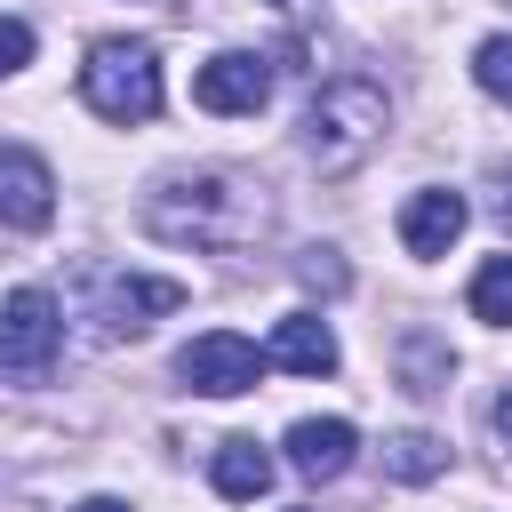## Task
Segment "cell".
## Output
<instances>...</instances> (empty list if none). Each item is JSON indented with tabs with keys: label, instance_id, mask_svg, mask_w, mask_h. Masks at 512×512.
<instances>
[{
	"label": "cell",
	"instance_id": "obj_19",
	"mask_svg": "<svg viewBox=\"0 0 512 512\" xmlns=\"http://www.w3.org/2000/svg\"><path fill=\"white\" fill-rule=\"evenodd\" d=\"M496 440L512 448V384H504V400H496Z\"/></svg>",
	"mask_w": 512,
	"mask_h": 512
},
{
	"label": "cell",
	"instance_id": "obj_6",
	"mask_svg": "<svg viewBox=\"0 0 512 512\" xmlns=\"http://www.w3.org/2000/svg\"><path fill=\"white\" fill-rule=\"evenodd\" d=\"M176 376H184L192 392H208V400H232V392H256L264 352H256L240 328H208V336H192V344L176 352Z\"/></svg>",
	"mask_w": 512,
	"mask_h": 512
},
{
	"label": "cell",
	"instance_id": "obj_14",
	"mask_svg": "<svg viewBox=\"0 0 512 512\" xmlns=\"http://www.w3.org/2000/svg\"><path fill=\"white\" fill-rule=\"evenodd\" d=\"M448 464V448L432 440V432H400V440H384V472L392 480H432Z\"/></svg>",
	"mask_w": 512,
	"mask_h": 512
},
{
	"label": "cell",
	"instance_id": "obj_4",
	"mask_svg": "<svg viewBox=\"0 0 512 512\" xmlns=\"http://www.w3.org/2000/svg\"><path fill=\"white\" fill-rule=\"evenodd\" d=\"M64 352V304L48 288H8L0 304V384H40Z\"/></svg>",
	"mask_w": 512,
	"mask_h": 512
},
{
	"label": "cell",
	"instance_id": "obj_17",
	"mask_svg": "<svg viewBox=\"0 0 512 512\" xmlns=\"http://www.w3.org/2000/svg\"><path fill=\"white\" fill-rule=\"evenodd\" d=\"M24 64H32V24L24 16H0V80L24 72Z\"/></svg>",
	"mask_w": 512,
	"mask_h": 512
},
{
	"label": "cell",
	"instance_id": "obj_7",
	"mask_svg": "<svg viewBox=\"0 0 512 512\" xmlns=\"http://www.w3.org/2000/svg\"><path fill=\"white\" fill-rule=\"evenodd\" d=\"M264 96H272V64L248 56V48H224V56H208V64L192 72V104H200V112L248 120V112H264Z\"/></svg>",
	"mask_w": 512,
	"mask_h": 512
},
{
	"label": "cell",
	"instance_id": "obj_16",
	"mask_svg": "<svg viewBox=\"0 0 512 512\" xmlns=\"http://www.w3.org/2000/svg\"><path fill=\"white\" fill-rule=\"evenodd\" d=\"M472 80L496 96V104H512V32H496V40H480V56H472Z\"/></svg>",
	"mask_w": 512,
	"mask_h": 512
},
{
	"label": "cell",
	"instance_id": "obj_18",
	"mask_svg": "<svg viewBox=\"0 0 512 512\" xmlns=\"http://www.w3.org/2000/svg\"><path fill=\"white\" fill-rule=\"evenodd\" d=\"M296 272H304L312 288H344V264H336V248H304V256H296Z\"/></svg>",
	"mask_w": 512,
	"mask_h": 512
},
{
	"label": "cell",
	"instance_id": "obj_1",
	"mask_svg": "<svg viewBox=\"0 0 512 512\" xmlns=\"http://www.w3.org/2000/svg\"><path fill=\"white\" fill-rule=\"evenodd\" d=\"M264 192L248 176H224V168H192V176H168L152 200H144V232L152 240H176V248H248L264 232Z\"/></svg>",
	"mask_w": 512,
	"mask_h": 512
},
{
	"label": "cell",
	"instance_id": "obj_13",
	"mask_svg": "<svg viewBox=\"0 0 512 512\" xmlns=\"http://www.w3.org/2000/svg\"><path fill=\"white\" fill-rule=\"evenodd\" d=\"M472 320L512 328V256H488V264L472 272Z\"/></svg>",
	"mask_w": 512,
	"mask_h": 512
},
{
	"label": "cell",
	"instance_id": "obj_15",
	"mask_svg": "<svg viewBox=\"0 0 512 512\" xmlns=\"http://www.w3.org/2000/svg\"><path fill=\"white\" fill-rule=\"evenodd\" d=\"M400 360H408V392H448V368H456V360H448L432 336H408Z\"/></svg>",
	"mask_w": 512,
	"mask_h": 512
},
{
	"label": "cell",
	"instance_id": "obj_5",
	"mask_svg": "<svg viewBox=\"0 0 512 512\" xmlns=\"http://www.w3.org/2000/svg\"><path fill=\"white\" fill-rule=\"evenodd\" d=\"M184 304V280H160V272H104L96 280V336L104 344H120V336H144L160 312H176Z\"/></svg>",
	"mask_w": 512,
	"mask_h": 512
},
{
	"label": "cell",
	"instance_id": "obj_9",
	"mask_svg": "<svg viewBox=\"0 0 512 512\" xmlns=\"http://www.w3.org/2000/svg\"><path fill=\"white\" fill-rule=\"evenodd\" d=\"M464 224H472V208H464V192H448V184H424V192H408L400 200V248L408 256H448L456 240H464Z\"/></svg>",
	"mask_w": 512,
	"mask_h": 512
},
{
	"label": "cell",
	"instance_id": "obj_21",
	"mask_svg": "<svg viewBox=\"0 0 512 512\" xmlns=\"http://www.w3.org/2000/svg\"><path fill=\"white\" fill-rule=\"evenodd\" d=\"M72 512H128L120 496H88V504H72Z\"/></svg>",
	"mask_w": 512,
	"mask_h": 512
},
{
	"label": "cell",
	"instance_id": "obj_8",
	"mask_svg": "<svg viewBox=\"0 0 512 512\" xmlns=\"http://www.w3.org/2000/svg\"><path fill=\"white\" fill-rule=\"evenodd\" d=\"M56 216V176L40 152L0 144V232H40Z\"/></svg>",
	"mask_w": 512,
	"mask_h": 512
},
{
	"label": "cell",
	"instance_id": "obj_3",
	"mask_svg": "<svg viewBox=\"0 0 512 512\" xmlns=\"http://www.w3.org/2000/svg\"><path fill=\"white\" fill-rule=\"evenodd\" d=\"M80 96H88V112L112 120V128L152 120L160 96H168V88H160V48H152V40H96L88 64H80Z\"/></svg>",
	"mask_w": 512,
	"mask_h": 512
},
{
	"label": "cell",
	"instance_id": "obj_20",
	"mask_svg": "<svg viewBox=\"0 0 512 512\" xmlns=\"http://www.w3.org/2000/svg\"><path fill=\"white\" fill-rule=\"evenodd\" d=\"M496 184H504V192H496V216L512 224V168H496Z\"/></svg>",
	"mask_w": 512,
	"mask_h": 512
},
{
	"label": "cell",
	"instance_id": "obj_2",
	"mask_svg": "<svg viewBox=\"0 0 512 512\" xmlns=\"http://www.w3.org/2000/svg\"><path fill=\"white\" fill-rule=\"evenodd\" d=\"M384 128H392V104H384V88L376 80H328L312 104H304V160L320 168V176H352L376 144H384Z\"/></svg>",
	"mask_w": 512,
	"mask_h": 512
},
{
	"label": "cell",
	"instance_id": "obj_10",
	"mask_svg": "<svg viewBox=\"0 0 512 512\" xmlns=\"http://www.w3.org/2000/svg\"><path fill=\"white\" fill-rule=\"evenodd\" d=\"M352 448H360V432H352L344 416H296V424H288V464H296L304 480L352 472Z\"/></svg>",
	"mask_w": 512,
	"mask_h": 512
},
{
	"label": "cell",
	"instance_id": "obj_11",
	"mask_svg": "<svg viewBox=\"0 0 512 512\" xmlns=\"http://www.w3.org/2000/svg\"><path fill=\"white\" fill-rule=\"evenodd\" d=\"M264 360L288 368V376H328V368H336V328H328L320 312H288V320L272 328Z\"/></svg>",
	"mask_w": 512,
	"mask_h": 512
},
{
	"label": "cell",
	"instance_id": "obj_22",
	"mask_svg": "<svg viewBox=\"0 0 512 512\" xmlns=\"http://www.w3.org/2000/svg\"><path fill=\"white\" fill-rule=\"evenodd\" d=\"M272 8H288V0H272Z\"/></svg>",
	"mask_w": 512,
	"mask_h": 512
},
{
	"label": "cell",
	"instance_id": "obj_12",
	"mask_svg": "<svg viewBox=\"0 0 512 512\" xmlns=\"http://www.w3.org/2000/svg\"><path fill=\"white\" fill-rule=\"evenodd\" d=\"M272 448L264 440H248V432H232V440H216V456H208V480H216V496H232V504H256L264 488H272Z\"/></svg>",
	"mask_w": 512,
	"mask_h": 512
}]
</instances>
